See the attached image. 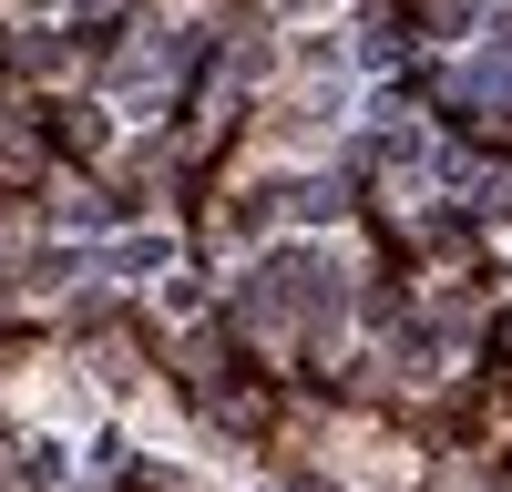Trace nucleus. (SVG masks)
Returning <instances> with one entry per match:
<instances>
[{
	"instance_id": "f257e3e1",
	"label": "nucleus",
	"mask_w": 512,
	"mask_h": 492,
	"mask_svg": "<svg viewBox=\"0 0 512 492\" xmlns=\"http://www.w3.org/2000/svg\"><path fill=\"white\" fill-rule=\"evenodd\" d=\"M164 267H175V236H164V226H144V236L113 246V277H164Z\"/></svg>"
}]
</instances>
